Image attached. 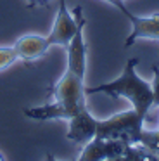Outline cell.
<instances>
[{
  "mask_svg": "<svg viewBox=\"0 0 159 161\" xmlns=\"http://www.w3.org/2000/svg\"><path fill=\"white\" fill-rule=\"evenodd\" d=\"M138 144L147 147V149L159 159V130H142Z\"/></svg>",
  "mask_w": 159,
  "mask_h": 161,
  "instance_id": "cell-9",
  "label": "cell"
},
{
  "mask_svg": "<svg viewBox=\"0 0 159 161\" xmlns=\"http://www.w3.org/2000/svg\"><path fill=\"white\" fill-rule=\"evenodd\" d=\"M68 121H69V130H68V135L66 137H68L71 142L85 146L86 142H90V140L95 137L97 121H99V119L93 118V116L90 114L88 108L83 109V111H80L78 114H74L73 118H69Z\"/></svg>",
  "mask_w": 159,
  "mask_h": 161,
  "instance_id": "cell-6",
  "label": "cell"
},
{
  "mask_svg": "<svg viewBox=\"0 0 159 161\" xmlns=\"http://www.w3.org/2000/svg\"><path fill=\"white\" fill-rule=\"evenodd\" d=\"M17 52V57L26 63H33V61L40 59L45 52L48 50L47 43H45V36L40 35H24L14 45Z\"/></svg>",
  "mask_w": 159,
  "mask_h": 161,
  "instance_id": "cell-8",
  "label": "cell"
},
{
  "mask_svg": "<svg viewBox=\"0 0 159 161\" xmlns=\"http://www.w3.org/2000/svg\"><path fill=\"white\" fill-rule=\"evenodd\" d=\"M106 2H109L111 5H114V7L118 9V11H121L124 14V18H126L128 14H130V9L126 7V5H124V2L123 0H106Z\"/></svg>",
  "mask_w": 159,
  "mask_h": 161,
  "instance_id": "cell-12",
  "label": "cell"
},
{
  "mask_svg": "<svg viewBox=\"0 0 159 161\" xmlns=\"http://www.w3.org/2000/svg\"><path fill=\"white\" fill-rule=\"evenodd\" d=\"M128 144L123 140H114V139H99L93 137L90 142L85 144L81 154L78 159L80 161H121Z\"/></svg>",
  "mask_w": 159,
  "mask_h": 161,
  "instance_id": "cell-5",
  "label": "cell"
},
{
  "mask_svg": "<svg viewBox=\"0 0 159 161\" xmlns=\"http://www.w3.org/2000/svg\"><path fill=\"white\" fill-rule=\"evenodd\" d=\"M76 30H78V19L74 18V14L71 16V12L68 11L66 0H59V9L55 21L52 25V30L47 36H45V43L50 49L52 45H61L64 49H68L69 42L73 40Z\"/></svg>",
  "mask_w": 159,
  "mask_h": 161,
  "instance_id": "cell-4",
  "label": "cell"
},
{
  "mask_svg": "<svg viewBox=\"0 0 159 161\" xmlns=\"http://www.w3.org/2000/svg\"><path fill=\"white\" fill-rule=\"evenodd\" d=\"M138 57H131L126 61L124 69L116 80L109 83H100L97 87H86V95L92 94H106L109 97H124L131 102L135 111H138L142 116H147L149 109L152 108L154 95H152V87L145 80H142L137 73Z\"/></svg>",
  "mask_w": 159,
  "mask_h": 161,
  "instance_id": "cell-2",
  "label": "cell"
},
{
  "mask_svg": "<svg viewBox=\"0 0 159 161\" xmlns=\"http://www.w3.org/2000/svg\"><path fill=\"white\" fill-rule=\"evenodd\" d=\"M152 71H154V80H152V83H151L152 95H154V102H152V106H159V66L157 64L152 66Z\"/></svg>",
  "mask_w": 159,
  "mask_h": 161,
  "instance_id": "cell-11",
  "label": "cell"
},
{
  "mask_svg": "<svg viewBox=\"0 0 159 161\" xmlns=\"http://www.w3.org/2000/svg\"><path fill=\"white\" fill-rule=\"evenodd\" d=\"M74 18L78 19L73 40L68 45V66L62 78L50 88L54 97L52 104L38 106V108H24L23 114L30 119L47 121V119H69L80 111L86 109V92H85V71H86V43L83 36V28L86 19L83 9L74 7Z\"/></svg>",
  "mask_w": 159,
  "mask_h": 161,
  "instance_id": "cell-1",
  "label": "cell"
},
{
  "mask_svg": "<svg viewBox=\"0 0 159 161\" xmlns=\"http://www.w3.org/2000/svg\"><path fill=\"white\" fill-rule=\"evenodd\" d=\"M145 116H142L138 111H123L111 116L107 119L97 121V133L99 139H114L123 140L126 144H138L140 133L144 130Z\"/></svg>",
  "mask_w": 159,
  "mask_h": 161,
  "instance_id": "cell-3",
  "label": "cell"
},
{
  "mask_svg": "<svg viewBox=\"0 0 159 161\" xmlns=\"http://www.w3.org/2000/svg\"><path fill=\"white\" fill-rule=\"evenodd\" d=\"M48 0H26V7L31 9V7H38V5H47Z\"/></svg>",
  "mask_w": 159,
  "mask_h": 161,
  "instance_id": "cell-13",
  "label": "cell"
},
{
  "mask_svg": "<svg viewBox=\"0 0 159 161\" xmlns=\"http://www.w3.org/2000/svg\"><path fill=\"white\" fill-rule=\"evenodd\" d=\"M17 59L19 57H17V52L14 47H0V71L14 64V61Z\"/></svg>",
  "mask_w": 159,
  "mask_h": 161,
  "instance_id": "cell-10",
  "label": "cell"
},
{
  "mask_svg": "<svg viewBox=\"0 0 159 161\" xmlns=\"http://www.w3.org/2000/svg\"><path fill=\"white\" fill-rule=\"evenodd\" d=\"M2 159H5V158H3V156H2V154H0V161H2Z\"/></svg>",
  "mask_w": 159,
  "mask_h": 161,
  "instance_id": "cell-14",
  "label": "cell"
},
{
  "mask_svg": "<svg viewBox=\"0 0 159 161\" xmlns=\"http://www.w3.org/2000/svg\"><path fill=\"white\" fill-rule=\"evenodd\" d=\"M126 19L131 25V33L128 35L124 47H131L135 40L138 38H152L159 40V16H149V18H142V16L128 14Z\"/></svg>",
  "mask_w": 159,
  "mask_h": 161,
  "instance_id": "cell-7",
  "label": "cell"
}]
</instances>
